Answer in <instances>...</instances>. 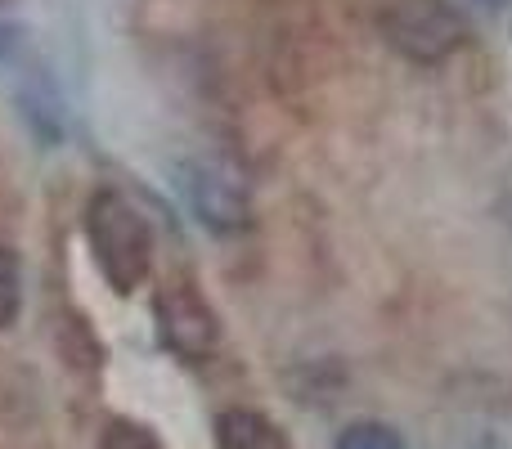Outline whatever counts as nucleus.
Returning a JSON list of instances; mask_svg holds the SVG:
<instances>
[{
	"label": "nucleus",
	"mask_w": 512,
	"mask_h": 449,
	"mask_svg": "<svg viewBox=\"0 0 512 449\" xmlns=\"http://www.w3.org/2000/svg\"><path fill=\"white\" fill-rule=\"evenodd\" d=\"M86 238L90 252H95V265L117 292H135L149 279L153 234L131 198H122L117 189H99L86 207Z\"/></svg>",
	"instance_id": "f257e3e1"
},
{
	"label": "nucleus",
	"mask_w": 512,
	"mask_h": 449,
	"mask_svg": "<svg viewBox=\"0 0 512 449\" xmlns=\"http://www.w3.org/2000/svg\"><path fill=\"white\" fill-rule=\"evenodd\" d=\"M378 27L414 63L450 59L468 36V23L450 0H378Z\"/></svg>",
	"instance_id": "f03ea898"
},
{
	"label": "nucleus",
	"mask_w": 512,
	"mask_h": 449,
	"mask_svg": "<svg viewBox=\"0 0 512 449\" xmlns=\"http://www.w3.org/2000/svg\"><path fill=\"white\" fill-rule=\"evenodd\" d=\"M153 315H158V333H162V346L176 351L180 360L198 364L216 351L221 342V324H216L212 306L203 301V292L185 279H171L162 283L158 301H153Z\"/></svg>",
	"instance_id": "7ed1b4c3"
},
{
	"label": "nucleus",
	"mask_w": 512,
	"mask_h": 449,
	"mask_svg": "<svg viewBox=\"0 0 512 449\" xmlns=\"http://www.w3.org/2000/svg\"><path fill=\"white\" fill-rule=\"evenodd\" d=\"M189 203H194L198 221L212 225L216 234H234L248 225V185L239 171L221 167V162H198L189 171Z\"/></svg>",
	"instance_id": "20e7f679"
},
{
	"label": "nucleus",
	"mask_w": 512,
	"mask_h": 449,
	"mask_svg": "<svg viewBox=\"0 0 512 449\" xmlns=\"http://www.w3.org/2000/svg\"><path fill=\"white\" fill-rule=\"evenodd\" d=\"M216 445L221 449H288L283 432L256 409H225L216 418Z\"/></svg>",
	"instance_id": "39448f33"
},
{
	"label": "nucleus",
	"mask_w": 512,
	"mask_h": 449,
	"mask_svg": "<svg viewBox=\"0 0 512 449\" xmlns=\"http://www.w3.org/2000/svg\"><path fill=\"white\" fill-rule=\"evenodd\" d=\"M18 306H23V265L9 247H0V333L18 319Z\"/></svg>",
	"instance_id": "423d86ee"
},
{
	"label": "nucleus",
	"mask_w": 512,
	"mask_h": 449,
	"mask_svg": "<svg viewBox=\"0 0 512 449\" xmlns=\"http://www.w3.org/2000/svg\"><path fill=\"white\" fill-rule=\"evenodd\" d=\"M337 449H405V441L387 423H351L337 436Z\"/></svg>",
	"instance_id": "0eeeda50"
},
{
	"label": "nucleus",
	"mask_w": 512,
	"mask_h": 449,
	"mask_svg": "<svg viewBox=\"0 0 512 449\" xmlns=\"http://www.w3.org/2000/svg\"><path fill=\"white\" fill-rule=\"evenodd\" d=\"M99 449H162L158 436L144 432L140 423H113L104 432V441H99Z\"/></svg>",
	"instance_id": "6e6552de"
}]
</instances>
